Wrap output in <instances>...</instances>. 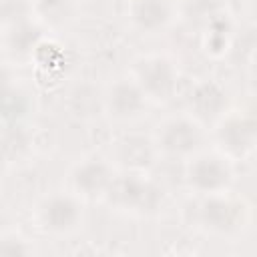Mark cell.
I'll use <instances>...</instances> for the list:
<instances>
[{
	"mask_svg": "<svg viewBox=\"0 0 257 257\" xmlns=\"http://www.w3.org/2000/svg\"><path fill=\"white\" fill-rule=\"evenodd\" d=\"M133 18L145 30H157L169 20V8L163 0H135Z\"/></svg>",
	"mask_w": 257,
	"mask_h": 257,
	"instance_id": "obj_11",
	"label": "cell"
},
{
	"mask_svg": "<svg viewBox=\"0 0 257 257\" xmlns=\"http://www.w3.org/2000/svg\"><path fill=\"white\" fill-rule=\"evenodd\" d=\"M26 12L28 4L24 0H0V18L10 24L22 22L26 18Z\"/></svg>",
	"mask_w": 257,
	"mask_h": 257,
	"instance_id": "obj_16",
	"label": "cell"
},
{
	"mask_svg": "<svg viewBox=\"0 0 257 257\" xmlns=\"http://www.w3.org/2000/svg\"><path fill=\"white\" fill-rule=\"evenodd\" d=\"M66 2L68 0H44L40 4V10L46 16H62L66 12Z\"/></svg>",
	"mask_w": 257,
	"mask_h": 257,
	"instance_id": "obj_17",
	"label": "cell"
},
{
	"mask_svg": "<svg viewBox=\"0 0 257 257\" xmlns=\"http://www.w3.org/2000/svg\"><path fill=\"white\" fill-rule=\"evenodd\" d=\"M42 223L50 231H68L78 221V207L68 197H52L42 207Z\"/></svg>",
	"mask_w": 257,
	"mask_h": 257,
	"instance_id": "obj_5",
	"label": "cell"
},
{
	"mask_svg": "<svg viewBox=\"0 0 257 257\" xmlns=\"http://www.w3.org/2000/svg\"><path fill=\"white\" fill-rule=\"evenodd\" d=\"M106 191L110 193V201H114L116 205L143 209V211L155 209L161 201V193L153 183L141 181L131 175L112 179Z\"/></svg>",
	"mask_w": 257,
	"mask_h": 257,
	"instance_id": "obj_1",
	"label": "cell"
},
{
	"mask_svg": "<svg viewBox=\"0 0 257 257\" xmlns=\"http://www.w3.org/2000/svg\"><path fill=\"white\" fill-rule=\"evenodd\" d=\"M8 88V74L4 70H0V92H4Z\"/></svg>",
	"mask_w": 257,
	"mask_h": 257,
	"instance_id": "obj_19",
	"label": "cell"
},
{
	"mask_svg": "<svg viewBox=\"0 0 257 257\" xmlns=\"http://www.w3.org/2000/svg\"><path fill=\"white\" fill-rule=\"evenodd\" d=\"M187 179L189 183L199 189V191H207V193H213V191H219L223 189L229 179H231V171L229 167L217 159V157H201L197 159L189 171H187Z\"/></svg>",
	"mask_w": 257,
	"mask_h": 257,
	"instance_id": "obj_3",
	"label": "cell"
},
{
	"mask_svg": "<svg viewBox=\"0 0 257 257\" xmlns=\"http://www.w3.org/2000/svg\"><path fill=\"white\" fill-rule=\"evenodd\" d=\"M26 147H28V135L20 126L12 124L8 131H4V135L0 139V151L4 153L6 159L22 155L26 151Z\"/></svg>",
	"mask_w": 257,
	"mask_h": 257,
	"instance_id": "obj_15",
	"label": "cell"
},
{
	"mask_svg": "<svg viewBox=\"0 0 257 257\" xmlns=\"http://www.w3.org/2000/svg\"><path fill=\"white\" fill-rule=\"evenodd\" d=\"M26 251L28 249L18 239H4V241H0V255H20V253H26Z\"/></svg>",
	"mask_w": 257,
	"mask_h": 257,
	"instance_id": "obj_18",
	"label": "cell"
},
{
	"mask_svg": "<svg viewBox=\"0 0 257 257\" xmlns=\"http://www.w3.org/2000/svg\"><path fill=\"white\" fill-rule=\"evenodd\" d=\"M112 181V175L108 167L100 161H86L74 171V185L78 191H82L88 197L100 195L108 189Z\"/></svg>",
	"mask_w": 257,
	"mask_h": 257,
	"instance_id": "obj_7",
	"label": "cell"
},
{
	"mask_svg": "<svg viewBox=\"0 0 257 257\" xmlns=\"http://www.w3.org/2000/svg\"><path fill=\"white\" fill-rule=\"evenodd\" d=\"M141 90L165 98L175 86V70L165 58H147L137 68Z\"/></svg>",
	"mask_w": 257,
	"mask_h": 257,
	"instance_id": "obj_2",
	"label": "cell"
},
{
	"mask_svg": "<svg viewBox=\"0 0 257 257\" xmlns=\"http://www.w3.org/2000/svg\"><path fill=\"white\" fill-rule=\"evenodd\" d=\"M4 163H6V157H4V153L0 151V171L4 169Z\"/></svg>",
	"mask_w": 257,
	"mask_h": 257,
	"instance_id": "obj_20",
	"label": "cell"
},
{
	"mask_svg": "<svg viewBox=\"0 0 257 257\" xmlns=\"http://www.w3.org/2000/svg\"><path fill=\"white\" fill-rule=\"evenodd\" d=\"M201 221L215 231H231L239 221V209L231 201L209 199L201 207Z\"/></svg>",
	"mask_w": 257,
	"mask_h": 257,
	"instance_id": "obj_9",
	"label": "cell"
},
{
	"mask_svg": "<svg viewBox=\"0 0 257 257\" xmlns=\"http://www.w3.org/2000/svg\"><path fill=\"white\" fill-rule=\"evenodd\" d=\"M120 159L128 167H147L153 161V151L145 139H128L122 143L120 149Z\"/></svg>",
	"mask_w": 257,
	"mask_h": 257,
	"instance_id": "obj_14",
	"label": "cell"
},
{
	"mask_svg": "<svg viewBox=\"0 0 257 257\" xmlns=\"http://www.w3.org/2000/svg\"><path fill=\"white\" fill-rule=\"evenodd\" d=\"M219 139L227 151H231L235 155H243L253 147L255 122L251 118H229L221 126Z\"/></svg>",
	"mask_w": 257,
	"mask_h": 257,
	"instance_id": "obj_6",
	"label": "cell"
},
{
	"mask_svg": "<svg viewBox=\"0 0 257 257\" xmlns=\"http://www.w3.org/2000/svg\"><path fill=\"white\" fill-rule=\"evenodd\" d=\"M145 92L133 82H118L108 94V108L114 116H133L145 104Z\"/></svg>",
	"mask_w": 257,
	"mask_h": 257,
	"instance_id": "obj_8",
	"label": "cell"
},
{
	"mask_svg": "<svg viewBox=\"0 0 257 257\" xmlns=\"http://www.w3.org/2000/svg\"><path fill=\"white\" fill-rule=\"evenodd\" d=\"M191 104L199 116L213 118L225 108L227 98H225V92L215 82H203L195 88V92L191 96Z\"/></svg>",
	"mask_w": 257,
	"mask_h": 257,
	"instance_id": "obj_10",
	"label": "cell"
},
{
	"mask_svg": "<svg viewBox=\"0 0 257 257\" xmlns=\"http://www.w3.org/2000/svg\"><path fill=\"white\" fill-rule=\"evenodd\" d=\"M40 40V28L22 20V22H16L12 24V30L8 34V44L12 50L16 52H28L32 50Z\"/></svg>",
	"mask_w": 257,
	"mask_h": 257,
	"instance_id": "obj_12",
	"label": "cell"
},
{
	"mask_svg": "<svg viewBox=\"0 0 257 257\" xmlns=\"http://www.w3.org/2000/svg\"><path fill=\"white\" fill-rule=\"evenodd\" d=\"M201 143L199 128L189 120H171L165 124L161 133V145L171 155H187L193 153Z\"/></svg>",
	"mask_w": 257,
	"mask_h": 257,
	"instance_id": "obj_4",
	"label": "cell"
},
{
	"mask_svg": "<svg viewBox=\"0 0 257 257\" xmlns=\"http://www.w3.org/2000/svg\"><path fill=\"white\" fill-rule=\"evenodd\" d=\"M26 108H28V100L20 90L8 86L4 92H0V116L6 122L14 124L18 118L24 116Z\"/></svg>",
	"mask_w": 257,
	"mask_h": 257,
	"instance_id": "obj_13",
	"label": "cell"
}]
</instances>
